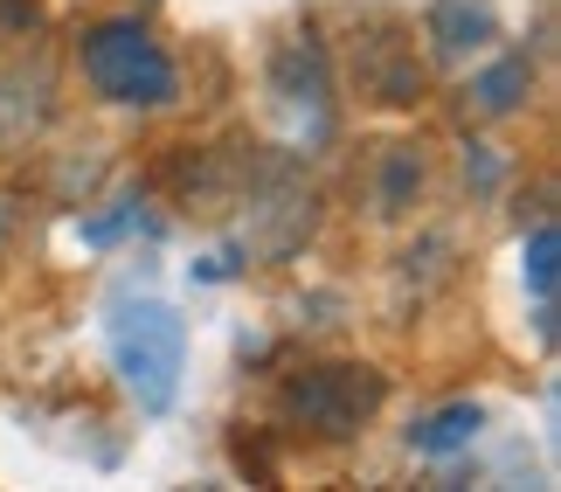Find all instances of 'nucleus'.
Instances as JSON below:
<instances>
[{"instance_id": "1", "label": "nucleus", "mask_w": 561, "mask_h": 492, "mask_svg": "<svg viewBox=\"0 0 561 492\" xmlns=\"http://www.w3.org/2000/svg\"><path fill=\"white\" fill-rule=\"evenodd\" d=\"M381 402H388V375L368 361H319V368L285 375V389H277V410L327 444L360 437L381 416Z\"/></svg>"}, {"instance_id": "2", "label": "nucleus", "mask_w": 561, "mask_h": 492, "mask_svg": "<svg viewBox=\"0 0 561 492\" xmlns=\"http://www.w3.org/2000/svg\"><path fill=\"white\" fill-rule=\"evenodd\" d=\"M83 83L112 104H133V112H160V104L181 98V70L167 62V49L139 21H98L91 35L77 42Z\"/></svg>"}, {"instance_id": "3", "label": "nucleus", "mask_w": 561, "mask_h": 492, "mask_svg": "<svg viewBox=\"0 0 561 492\" xmlns=\"http://www.w3.org/2000/svg\"><path fill=\"white\" fill-rule=\"evenodd\" d=\"M112 361L125 375V389L139 396V410H167L181 396V368H187V327L174 306L160 298H133L112 319Z\"/></svg>"}, {"instance_id": "4", "label": "nucleus", "mask_w": 561, "mask_h": 492, "mask_svg": "<svg viewBox=\"0 0 561 492\" xmlns=\"http://www.w3.org/2000/svg\"><path fill=\"white\" fill-rule=\"evenodd\" d=\"M347 70H354V91L381 104V112H416L423 91H430V70L416 56V35L396 28V21H368L347 49Z\"/></svg>"}, {"instance_id": "5", "label": "nucleus", "mask_w": 561, "mask_h": 492, "mask_svg": "<svg viewBox=\"0 0 561 492\" xmlns=\"http://www.w3.org/2000/svg\"><path fill=\"white\" fill-rule=\"evenodd\" d=\"M271 91L285 112H298L312 125V133H327L333 125V62L327 49H319V35H291V42H277V56H271Z\"/></svg>"}, {"instance_id": "6", "label": "nucleus", "mask_w": 561, "mask_h": 492, "mask_svg": "<svg viewBox=\"0 0 561 492\" xmlns=\"http://www.w3.org/2000/svg\"><path fill=\"white\" fill-rule=\"evenodd\" d=\"M423 49L444 70H471L479 56L500 49V14L492 0H430L423 8Z\"/></svg>"}, {"instance_id": "7", "label": "nucleus", "mask_w": 561, "mask_h": 492, "mask_svg": "<svg viewBox=\"0 0 561 492\" xmlns=\"http://www.w3.org/2000/svg\"><path fill=\"white\" fill-rule=\"evenodd\" d=\"M56 118V77L42 70V62H14L8 77H0V160L28 153V146L49 133Z\"/></svg>"}, {"instance_id": "8", "label": "nucleus", "mask_w": 561, "mask_h": 492, "mask_svg": "<svg viewBox=\"0 0 561 492\" xmlns=\"http://www.w3.org/2000/svg\"><path fill=\"white\" fill-rule=\"evenodd\" d=\"M423 187H430V160H423V146H416V139H388L381 153L368 160V216H375V222H402V216H416Z\"/></svg>"}, {"instance_id": "9", "label": "nucleus", "mask_w": 561, "mask_h": 492, "mask_svg": "<svg viewBox=\"0 0 561 492\" xmlns=\"http://www.w3.org/2000/svg\"><path fill=\"white\" fill-rule=\"evenodd\" d=\"M479 431H485L479 402H444V410H430V416L409 423V451H416V458H458V451L479 444Z\"/></svg>"}, {"instance_id": "10", "label": "nucleus", "mask_w": 561, "mask_h": 492, "mask_svg": "<svg viewBox=\"0 0 561 492\" xmlns=\"http://www.w3.org/2000/svg\"><path fill=\"white\" fill-rule=\"evenodd\" d=\"M527 98H534V62L527 56H492L485 70L471 77V91H465V104L479 118H513Z\"/></svg>"}, {"instance_id": "11", "label": "nucleus", "mask_w": 561, "mask_h": 492, "mask_svg": "<svg viewBox=\"0 0 561 492\" xmlns=\"http://www.w3.org/2000/svg\"><path fill=\"white\" fill-rule=\"evenodd\" d=\"M554 256H561V237H554V222H534V237H527V291H534V306H554Z\"/></svg>"}, {"instance_id": "12", "label": "nucleus", "mask_w": 561, "mask_h": 492, "mask_svg": "<svg viewBox=\"0 0 561 492\" xmlns=\"http://www.w3.org/2000/svg\"><path fill=\"white\" fill-rule=\"evenodd\" d=\"M465 187L479 202H492L506 187V160H500V146H465Z\"/></svg>"}, {"instance_id": "13", "label": "nucleus", "mask_w": 561, "mask_h": 492, "mask_svg": "<svg viewBox=\"0 0 561 492\" xmlns=\"http://www.w3.org/2000/svg\"><path fill=\"white\" fill-rule=\"evenodd\" d=\"M14 208H21V202L8 195V187H0V250H8V237H14Z\"/></svg>"}]
</instances>
